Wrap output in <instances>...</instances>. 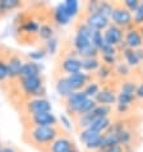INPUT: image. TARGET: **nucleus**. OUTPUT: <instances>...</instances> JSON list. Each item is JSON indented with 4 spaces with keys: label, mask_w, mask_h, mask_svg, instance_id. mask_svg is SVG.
<instances>
[{
    "label": "nucleus",
    "mask_w": 143,
    "mask_h": 152,
    "mask_svg": "<svg viewBox=\"0 0 143 152\" xmlns=\"http://www.w3.org/2000/svg\"><path fill=\"white\" fill-rule=\"evenodd\" d=\"M101 60H102V64L106 65V66H115L116 63H117V59L116 56H112V55H101Z\"/></svg>",
    "instance_id": "nucleus-44"
},
{
    "label": "nucleus",
    "mask_w": 143,
    "mask_h": 152,
    "mask_svg": "<svg viewBox=\"0 0 143 152\" xmlns=\"http://www.w3.org/2000/svg\"><path fill=\"white\" fill-rule=\"evenodd\" d=\"M74 143L72 139L64 136H59L51 145L47 147L49 152H69L74 148Z\"/></svg>",
    "instance_id": "nucleus-14"
},
{
    "label": "nucleus",
    "mask_w": 143,
    "mask_h": 152,
    "mask_svg": "<svg viewBox=\"0 0 143 152\" xmlns=\"http://www.w3.org/2000/svg\"><path fill=\"white\" fill-rule=\"evenodd\" d=\"M19 29H22L23 33L26 35H31V36H35L39 33V29H40V23L35 19H27V20H23V23L20 24Z\"/></svg>",
    "instance_id": "nucleus-20"
},
{
    "label": "nucleus",
    "mask_w": 143,
    "mask_h": 152,
    "mask_svg": "<svg viewBox=\"0 0 143 152\" xmlns=\"http://www.w3.org/2000/svg\"><path fill=\"white\" fill-rule=\"evenodd\" d=\"M24 110L28 116L36 115L41 113H50L53 111L51 102L46 97H39V99H28L24 102Z\"/></svg>",
    "instance_id": "nucleus-5"
},
{
    "label": "nucleus",
    "mask_w": 143,
    "mask_h": 152,
    "mask_svg": "<svg viewBox=\"0 0 143 152\" xmlns=\"http://www.w3.org/2000/svg\"><path fill=\"white\" fill-rule=\"evenodd\" d=\"M100 90H101L100 84L95 81H91L90 83H87V86L85 88H83V92L86 94V96L88 99H93V97L100 92Z\"/></svg>",
    "instance_id": "nucleus-28"
},
{
    "label": "nucleus",
    "mask_w": 143,
    "mask_h": 152,
    "mask_svg": "<svg viewBox=\"0 0 143 152\" xmlns=\"http://www.w3.org/2000/svg\"><path fill=\"white\" fill-rule=\"evenodd\" d=\"M98 134H101V133L95 132V130H92L90 128H86V129H82L81 132H79L78 138H79V141H81L83 145H86L88 141H91L92 138H95L96 136H98Z\"/></svg>",
    "instance_id": "nucleus-30"
},
{
    "label": "nucleus",
    "mask_w": 143,
    "mask_h": 152,
    "mask_svg": "<svg viewBox=\"0 0 143 152\" xmlns=\"http://www.w3.org/2000/svg\"><path fill=\"white\" fill-rule=\"evenodd\" d=\"M102 33L104 40L107 44L115 46V48H119V46H121V44H124V29L116 27L114 24H110Z\"/></svg>",
    "instance_id": "nucleus-7"
},
{
    "label": "nucleus",
    "mask_w": 143,
    "mask_h": 152,
    "mask_svg": "<svg viewBox=\"0 0 143 152\" xmlns=\"http://www.w3.org/2000/svg\"><path fill=\"white\" fill-rule=\"evenodd\" d=\"M69 152H79V151H78V148H77V147H74V148L72 150V151H69Z\"/></svg>",
    "instance_id": "nucleus-52"
},
{
    "label": "nucleus",
    "mask_w": 143,
    "mask_h": 152,
    "mask_svg": "<svg viewBox=\"0 0 143 152\" xmlns=\"http://www.w3.org/2000/svg\"><path fill=\"white\" fill-rule=\"evenodd\" d=\"M64 8H65L68 15L70 17V19H73L79 13V1L78 0H65Z\"/></svg>",
    "instance_id": "nucleus-25"
},
{
    "label": "nucleus",
    "mask_w": 143,
    "mask_h": 152,
    "mask_svg": "<svg viewBox=\"0 0 143 152\" xmlns=\"http://www.w3.org/2000/svg\"><path fill=\"white\" fill-rule=\"evenodd\" d=\"M110 22L111 24L119 27L121 29L124 28H130L133 26V14L129 10H127L123 5H115L114 12L111 14Z\"/></svg>",
    "instance_id": "nucleus-4"
},
{
    "label": "nucleus",
    "mask_w": 143,
    "mask_h": 152,
    "mask_svg": "<svg viewBox=\"0 0 143 152\" xmlns=\"http://www.w3.org/2000/svg\"><path fill=\"white\" fill-rule=\"evenodd\" d=\"M18 81L20 90H22L24 96L28 97V99H39V97L46 96V87L44 84L42 75L23 78V79H18Z\"/></svg>",
    "instance_id": "nucleus-2"
},
{
    "label": "nucleus",
    "mask_w": 143,
    "mask_h": 152,
    "mask_svg": "<svg viewBox=\"0 0 143 152\" xmlns=\"http://www.w3.org/2000/svg\"><path fill=\"white\" fill-rule=\"evenodd\" d=\"M47 55L45 51V49H37V50H33V51H29L27 54V56L29 59V61H35V63H39L41 60H44L45 56Z\"/></svg>",
    "instance_id": "nucleus-32"
},
{
    "label": "nucleus",
    "mask_w": 143,
    "mask_h": 152,
    "mask_svg": "<svg viewBox=\"0 0 143 152\" xmlns=\"http://www.w3.org/2000/svg\"><path fill=\"white\" fill-rule=\"evenodd\" d=\"M95 152H125L124 147L121 145H114V146H109V147H102Z\"/></svg>",
    "instance_id": "nucleus-45"
},
{
    "label": "nucleus",
    "mask_w": 143,
    "mask_h": 152,
    "mask_svg": "<svg viewBox=\"0 0 143 152\" xmlns=\"http://www.w3.org/2000/svg\"><path fill=\"white\" fill-rule=\"evenodd\" d=\"M137 83L133 82V81H125L121 83V88H120V92H124V94H128V95H134L136 96V92H137Z\"/></svg>",
    "instance_id": "nucleus-33"
},
{
    "label": "nucleus",
    "mask_w": 143,
    "mask_h": 152,
    "mask_svg": "<svg viewBox=\"0 0 143 152\" xmlns=\"http://www.w3.org/2000/svg\"><path fill=\"white\" fill-rule=\"evenodd\" d=\"M23 60L22 58L17 54H12V55L7 59V65H8V73H9L10 79H18L20 69L23 66Z\"/></svg>",
    "instance_id": "nucleus-15"
},
{
    "label": "nucleus",
    "mask_w": 143,
    "mask_h": 152,
    "mask_svg": "<svg viewBox=\"0 0 143 152\" xmlns=\"http://www.w3.org/2000/svg\"><path fill=\"white\" fill-rule=\"evenodd\" d=\"M53 19L58 26H61V27L69 24V22L72 19L68 15V13H66V10L64 8V3H59L58 5L53 9Z\"/></svg>",
    "instance_id": "nucleus-17"
},
{
    "label": "nucleus",
    "mask_w": 143,
    "mask_h": 152,
    "mask_svg": "<svg viewBox=\"0 0 143 152\" xmlns=\"http://www.w3.org/2000/svg\"><path fill=\"white\" fill-rule=\"evenodd\" d=\"M111 124H112V121H111L110 118H101V119L95 120L93 123L90 125V129L95 130V132H97V133L104 134L105 132H107V129L111 126Z\"/></svg>",
    "instance_id": "nucleus-19"
},
{
    "label": "nucleus",
    "mask_w": 143,
    "mask_h": 152,
    "mask_svg": "<svg viewBox=\"0 0 143 152\" xmlns=\"http://www.w3.org/2000/svg\"><path fill=\"white\" fill-rule=\"evenodd\" d=\"M92 33H93V31L86 23L78 24L77 29H75L74 39H73V48H74V51L77 53V55H79V54L83 53L86 49H88L92 45L91 42Z\"/></svg>",
    "instance_id": "nucleus-3"
},
{
    "label": "nucleus",
    "mask_w": 143,
    "mask_h": 152,
    "mask_svg": "<svg viewBox=\"0 0 143 152\" xmlns=\"http://www.w3.org/2000/svg\"><path fill=\"white\" fill-rule=\"evenodd\" d=\"M116 94L114 90L110 88H102L100 92L93 97L97 105H106V106H111L112 104H116Z\"/></svg>",
    "instance_id": "nucleus-16"
},
{
    "label": "nucleus",
    "mask_w": 143,
    "mask_h": 152,
    "mask_svg": "<svg viewBox=\"0 0 143 152\" xmlns=\"http://www.w3.org/2000/svg\"><path fill=\"white\" fill-rule=\"evenodd\" d=\"M97 106V104H96V101L93 99H87L85 102H83L81 106L78 107V110L75 111V118H79V116H82V115H86V114L88 113H91L93 109Z\"/></svg>",
    "instance_id": "nucleus-23"
},
{
    "label": "nucleus",
    "mask_w": 143,
    "mask_h": 152,
    "mask_svg": "<svg viewBox=\"0 0 143 152\" xmlns=\"http://www.w3.org/2000/svg\"><path fill=\"white\" fill-rule=\"evenodd\" d=\"M123 55L125 59V64H128L129 66H137L139 64V59L137 56V53L136 50L133 49H128V48H124L123 49Z\"/></svg>",
    "instance_id": "nucleus-24"
},
{
    "label": "nucleus",
    "mask_w": 143,
    "mask_h": 152,
    "mask_svg": "<svg viewBox=\"0 0 143 152\" xmlns=\"http://www.w3.org/2000/svg\"><path fill=\"white\" fill-rule=\"evenodd\" d=\"M136 97H139L143 100V83H141L139 86L137 87V92H136Z\"/></svg>",
    "instance_id": "nucleus-48"
},
{
    "label": "nucleus",
    "mask_w": 143,
    "mask_h": 152,
    "mask_svg": "<svg viewBox=\"0 0 143 152\" xmlns=\"http://www.w3.org/2000/svg\"><path fill=\"white\" fill-rule=\"evenodd\" d=\"M92 31H100L104 32L109 26L111 24L110 19L106 17L101 15L100 13H93V14H87L86 22H85Z\"/></svg>",
    "instance_id": "nucleus-9"
},
{
    "label": "nucleus",
    "mask_w": 143,
    "mask_h": 152,
    "mask_svg": "<svg viewBox=\"0 0 143 152\" xmlns=\"http://www.w3.org/2000/svg\"><path fill=\"white\" fill-rule=\"evenodd\" d=\"M44 49H45L46 54H49V55H55L58 53V49H59V39L58 37H53V39H50L49 41H46Z\"/></svg>",
    "instance_id": "nucleus-29"
},
{
    "label": "nucleus",
    "mask_w": 143,
    "mask_h": 152,
    "mask_svg": "<svg viewBox=\"0 0 143 152\" xmlns=\"http://www.w3.org/2000/svg\"><path fill=\"white\" fill-rule=\"evenodd\" d=\"M3 1V7L5 12H13L15 9H19L22 7V1L20 0H1Z\"/></svg>",
    "instance_id": "nucleus-35"
},
{
    "label": "nucleus",
    "mask_w": 143,
    "mask_h": 152,
    "mask_svg": "<svg viewBox=\"0 0 143 152\" xmlns=\"http://www.w3.org/2000/svg\"><path fill=\"white\" fill-rule=\"evenodd\" d=\"M129 68L130 66L128 64H125V63H120V64H116V74L120 75V77H127L129 74Z\"/></svg>",
    "instance_id": "nucleus-43"
},
{
    "label": "nucleus",
    "mask_w": 143,
    "mask_h": 152,
    "mask_svg": "<svg viewBox=\"0 0 143 152\" xmlns=\"http://www.w3.org/2000/svg\"><path fill=\"white\" fill-rule=\"evenodd\" d=\"M37 37L40 40H42L44 42H46L50 39H53V37H55V29H54V27L50 23H42V24H40Z\"/></svg>",
    "instance_id": "nucleus-21"
},
{
    "label": "nucleus",
    "mask_w": 143,
    "mask_h": 152,
    "mask_svg": "<svg viewBox=\"0 0 143 152\" xmlns=\"http://www.w3.org/2000/svg\"><path fill=\"white\" fill-rule=\"evenodd\" d=\"M55 91L56 94L61 97V99H68V97L73 94L72 88L69 86L68 81H66V77H60L56 79V83H55Z\"/></svg>",
    "instance_id": "nucleus-18"
},
{
    "label": "nucleus",
    "mask_w": 143,
    "mask_h": 152,
    "mask_svg": "<svg viewBox=\"0 0 143 152\" xmlns=\"http://www.w3.org/2000/svg\"><path fill=\"white\" fill-rule=\"evenodd\" d=\"M44 66L40 63H35V61H24L23 66L20 69L19 73V78L18 79H23V78H29V77H39L42 73Z\"/></svg>",
    "instance_id": "nucleus-13"
},
{
    "label": "nucleus",
    "mask_w": 143,
    "mask_h": 152,
    "mask_svg": "<svg viewBox=\"0 0 143 152\" xmlns=\"http://www.w3.org/2000/svg\"><path fill=\"white\" fill-rule=\"evenodd\" d=\"M59 120H60V124L64 129L66 130H73V124H72V119L69 118L68 114H60L59 116Z\"/></svg>",
    "instance_id": "nucleus-40"
},
{
    "label": "nucleus",
    "mask_w": 143,
    "mask_h": 152,
    "mask_svg": "<svg viewBox=\"0 0 143 152\" xmlns=\"http://www.w3.org/2000/svg\"><path fill=\"white\" fill-rule=\"evenodd\" d=\"M85 147L88 150V151H97L100 148H102L104 147V134H98V136H96L95 138H92L91 141H88Z\"/></svg>",
    "instance_id": "nucleus-27"
},
{
    "label": "nucleus",
    "mask_w": 143,
    "mask_h": 152,
    "mask_svg": "<svg viewBox=\"0 0 143 152\" xmlns=\"http://www.w3.org/2000/svg\"><path fill=\"white\" fill-rule=\"evenodd\" d=\"M9 79V73H8V65L7 60L0 59V82H4Z\"/></svg>",
    "instance_id": "nucleus-42"
},
{
    "label": "nucleus",
    "mask_w": 143,
    "mask_h": 152,
    "mask_svg": "<svg viewBox=\"0 0 143 152\" xmlns=\"http://www.w3.org/2000/svg\"><path fill=\"white\" fill-rule=\"evenodd\" d=\"M82 60V72L85 73H92V72H97L101 66V61L98 58H90V59H81Z\"/></svg>",
    "instance_id": "nucleus-22"
},
{
    "label": "nucleus",
    "mask_w": 143,
    "mask_h": 152,
    "mask_svg": "<svg viewBox=\"0 0 143 152\" xmlns=\"http://www.w3.org/2000/svg\"><path fill=\"white\" fill-rule=\"evenodd\" d=\"M97 9H98V1H97V0H92V1H88L87 3L86 10H87L88 14L97 13Z\"/></svg>",
    "instance_id": "nucleus-46"
},
{
    "label": "nucleus",
    "mask_w": 143,
    "mask_h": 152,
    "mask_svg": "<svg viewBox=\"0 0 143 152\" xmlns=\"http://www.w3.org/2000/svg\"><path fill=\"white\" fill-rule=\"evenodd\" d=\"M133 24H136V26H143V3L139 4L138 9L133 13Z\"/></svg>",
    "instance_id": "nucleus-37"
},
{
    "label": "nucleus",
    "mask_w": 143,
    "mask_h": 152,
    "mask_svg": "<svg viewBox=\"0 0 143 152\" xmlns=\"http://www.w3.org/2000/svg\"><path fill=\"white\" fill-rule=\"evenodd\" d=\"M0 152H18V151L12 146H1L0 147Z\"/></svg>",
    "instance_id": "nucleus-47"
},
{
    "label": "nucleus",
    "mask_w": 143,
    "mask_h": 152,
    "mask_svg": "<svg viewBox=\"0 0 143 152\" xmlns=\"http://www.w3.org/2000/svg\"><path fill=\"white\" fill-rule=\"evenodd\" d=\"M60 69L68 75L82 72V60L77 56H66L60 63Z\"/></svg>",
    "instance_id": "nucleus-12"
},
{
    "label": "nucleus",
    "mask_w": 143,
    "mask_h": 152,
    "mask_svg": "<svg viewBox=\"0 0 143 152\" xmlns=\"http://www.w3.org/2000/svg\"><path fill=\"white\" fill-rule=\"evenodd\" d=\"M139 4H141L139 0H124L123 7H124L127 10H129L130 13H134V12L138 9Z\"/></svg>",
    "instance_id": "nucleus-41"
},
{
    "label": "nucleus",
    "mask_w": 143,
    "mask_h": 152,
    "mask_svg": "<svg viewBox=\"0 0 143 152\" xmlns=\"http://www.w3.org/2000/svg\"><path fill=\"white\" fill-rule=\"evenodd\" d=\"M124 45H125V48L133 49V50L141 49L143 45V39L139 33V29H137L134 27L128 28L127 33L124 35Z\"/></svg>",
    "instance_id": "nucleus-11"
},
{
    "label": "nucleus",
    "mask_w": 143,
    "mask_h": 152,
    "mask_svg": "<svg viewBox=\"0 0 143 152\" xmlns=\"http://www.w3.org/2000/svg\"><path fill=\"white\" fill-rule=\"evenodd\" d=\"M28 128H33V126H58V118L53 111L50 113H41L36 114V115L28 116Z\"/></svg>",
    "instance_id": "nucleus-6"
},
{
    "label": "nucleus",
    "mask_w": 143,
    "mask_h": 152,
    "mask_svg": "<svg viewBox=\"0 0 143 152\" xmlns=\"http://www.w3.org/2000/svg\"><path fill=\"white\" fill-rule=\"evenodd\" d=\"M112 74V70L110 66H106V65H101L98 70H97V73H96V75L100 78V79H102V81H105V79H107L110 75Z\"/></svg>",
    "instance_id": "nucleus-39"
},
{
    "label": "nucleus",
    "mask_w": 143,
    "mask_h": 152,
    "mask_svg": "<svg viewBox=\"0 0 143 152\" xmlns=\"http://www.w3.org/2000/svg\"><path fill=\"white\" fill-rule=\"evenodd\" d=\"M116 53H117V48L112 46L110 44H107L106 41L104 40L102 45L100 48V54L101 55H112V56H116Z\"/></svg>",
    "instance_id": "nucleus-34"
},
{
    "label": "nucleus",
    "mask_w": 143,
    "mask_h": 152,
    "mask_svg": "<svg viewBox=\"0 0 143 152\" xmlns=\"http://www.w3.org/2000/svg\"><path fill=\"white\" fill-rule=\"evenodd\" d=\"M136 53H137V56H138V59H139V61H142L143 60V49L142 48L141 49H137Z\"/></svg>",
    "instance_id": "nucleus-50"
},
{
    "label": "nucleus",
    "mask_w": 143,
    "mask_h": 152,
    "mask_svg": "<svg viewBox=\"0 0 143 152\" xmlns=\"http://www.w3.org/2000/svg\"><path fill=\"white\" fill-rule=\"evenodd\" d=\"M117 139H119V145L124 147V146L129 145V142L132 141V134H130L129 130L124 128V129H121L120 132H117Z\"/></svg>",
    "instance_id": "nucleus-36"
},
{
    "label": "nucleus",
    "mask_w": 143,
    "mask_h": 152,
    "mask_svg": "<svg viewBox=\"0 0 143 152\" xmlns=\"http://www.w3.org/2000/svg\"><path fill=\"white\" fill-rule=\"evenodd\" d=\"M114 7L115 5L110 1H98L97 13H100L101 15H104V17H106V18L110 19L112 12H114Z\"/></svg>",
    "instance_id": "nucleus-26"
},
{
    "label": "nucleus",
    "mask_w": 143,
    "mask_h": 152,
    "mask_svg": "<svg viewBox=\"0 0 143 152\" xmlns=\"http://www.w3.org/2000/svg\"><path fill=\"white\" fill-rule=\"evenodd\" d=\"M128 109H129V106H125V105H117V104H116V110L119 111L120 114L127 113V111H128Z\"/></svg>",
    "instance_id": "nucleus-49"
},
{
    "label": "nucleus",
    "mask_w": 143,
    "mask_h": 152,
    "mask_svg": "<svg viewBox=\"0 0 143 152\" xmlns=\"http://www.w3.org/2000/svg\"><path fill=\"white\" fill-rule=\"evenodd\" d=\"M88 99L86 96V94L83 91H78V92H73L68 99H65V109H66V113L69 115L74 116L75 115V111L78 110V107L85 102V101Z\"/></svg>",
    "instance_id": "nucleus-10"
},
{
    "label": "nucleus",
    "mask_w": 143,
    "mask_h": 152,
    "mask_svg": "<svg viewBox=\"0 0 143 152\" xmlns=\"http://www.w3.org/2000/svg\"><path fill=\"white\" fill-rule=\"evenodd\" d=\"M26 134L29 142L39 147H49L60 136L58 126H33L26 130Z\"/></svg>",
    "instance_id": "nucleus-1"
},
{
    "label": "nucleus",
    "mask_w": 143,
    "mask_h": 152,
    "mask_svg": "<svg viewBox=\"0 0 143 152\" xmlns=\"http://www.w3.org/2000/svg\"><path fill=\"white\" fill-rule=\"evenodd\" d=\"M66 81H68L72 91L78 92L83 91V88L87 86V83L91 82V75L88 73H85V72H78V73L66 75Z\"/></svg>",
    "instance_id": "nucleus-8"
},
{
    "label": "nucleus",
    "mask_w": 143,
    "mask_h": 152,
    "mask_svg": "<svg viewBox=\"0 0 143 152\" xmlns=\"http://www.w3.org/2000/svg\"><path fill=\"white\" fill-rule=\"evenodd\" d=\"M91 42H92V45H93L96 49H98V51H100V48H101V45H102V42H104V33L100 32V31H93Z\"/></svg>",
    "instance_id": "nucleus-38"
},
{
    "label": "nucleus",
    "mask_w": 143,
    "mask_h": 152,
    "mask_svg": "<svg viewBox=\"0 0 143 152\" xmlns=\"http://www.w3.org/2000/svg\"><path fill=\"white\" fill-rule=\"evenodd\" d=\"M136 100L134 95H128L124 92H119L116 96V104L117 105H125V106H130V104Z\"/></svg>",
    "instance_id": "nucleus-31"
},
{
    "label": "nucleus",
    "mask_w": 143,
    "mask_h": 152,
    "mask_svg": "<svg viewBox=\"0 0 143 152\" xmlns=\"http://www.w3.org/2000/svg\"><path fill=\"white\" fill-rule=\"evenodd\" d=\"M7 14V12H5V9H4V7H3V1L0 0V17H4Z\"/></svg>",
    "instance_id": "nucleus-51"
}]
</instances>
